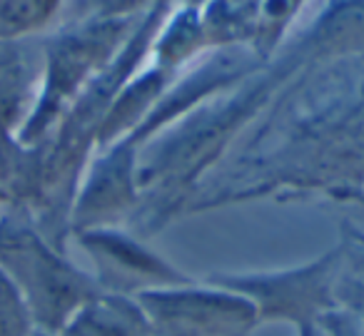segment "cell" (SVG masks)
Instances as JSON below:
<instances>
[{"label":"cell","instance_id":"4","mask_svg":"<svg viewBox=\"0 0 364 336\" xmlns=\"http://www.w3.org/2000/svg\"><path fill=\"white\" fill-rule=\"evenodd\" d=\"M21 102V63L16 53L0 45V132L11 125Z\"/></svg>","mask_w":364,"mask_h":336},{"label":"cell","instance_id":"2","mask_svg":"<svg viewBox=\"0 0 364 336\" xmlns=\"http://www.w3.org/2000/svg\"><path fill=\"white\" fill-rule=\"evenodd\" d=\"M36 319L13 279L0 269V336H33Z\"/></svg>","mask_w":364,"mask_h":336},{"label":"cell","instance_id":"5","mask_svg":"<svg viewBox=\"0 0 364 336\" xmlns=\"http://www.w3.org/2000/svg\"><path fill=\"white\" fill-rule=\"evenodd\" d=\"M11 175V147H8L6 137L0 132V182Z\"/></svg>","mask_w":364,"mask_h":336},{"label":"cell","instance_id":"3","mask_svg":"<svg viewBox=\"0 0 364 336\" xmlns=\"http://www.w3.org/2000/svg\"><path fill=\"white\" fill-rule=\"evenodd\" d=\"M53 0H0V36H18L46 18Z\"/></svg>","mask_w":364,"mask_h":336},{"label":"cell","instance_id":"1","mask_svg":"<svg viewBox=\"0 0 364 336\" xmlns=\"http://www.w3.org/2000/svg\"><path fill=\"white\" fill-rule=\"evenodd\" d=\"M0 269L6 271L31 306L36 326L55 331L82 296V279L65 266L33 232L0 222Z\"/></svg>","mask_w":364,"mask_h":336},{"label":"cell","instance_id":"6","mask_svg":"<svg viewBox=\"0 0 364 336\" xmlns=\"http://www.w3.org/2000/svg\"><path fill=\"white\" fill-rule=\"evenodd\" d=\"M6 200V192H3V187H0V202Z\"/></svg>","mask_w":364,"mask_h":336}]
</instances>
